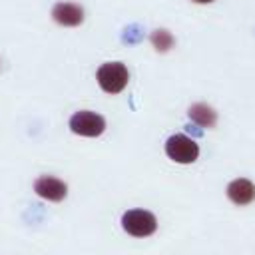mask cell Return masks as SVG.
Returning a JSON list of instances; mask_svg holds the SVG:
<instances>
[{
    "instance_id": "cell-1",
    "label": "cell",
    "mask_w": 255,
    "mask_h": 255,
    "mask_svg": "<svg viewBox=\"0 0 255 255\" xmlns=\"http://www.w3.org/2000/svg\"><path fill=\"white\" fill-rule=\"evenodd\" d=\"M96 80L106 94H120L129 80V72L122 62H106L98 68Z\"/></svg>"
},
{
    "instance_id": "cell-2",
    "label": "cell",
    "mask_w": 255,
    "mask_h": 255,
    "mask_svg": "<svg viewBox=\"0 0 255 255\" xmlns=\"http://www.w3.org/2000/svg\"><path fill=\"white\" fill-rule=\"evenodd\" d=\"M122 227L126 233H129L133 237H147L155 231L157 219L153 213H149L145 209H129L122 217Z\"/></svg>"
},
{
    "instance_id": "cell-3",
    "label": "cell",
    "mask_w": 255,
    "mask_h": 255,
    "mask_svg": "<svg viewBox=\"0 0 255 255\" xmlns=\"http://www.w3.org/2000/svg\"><path fill=\"white\" fill-rule=\"evenodd\" d=\"M165 153L175 163H193L199 155V145L191 137H187L183 133H175V135L167 137Z\"/></svg>"
},
{
    "instance_id": "cell-4",
    "label": "cell",
    "mask_w": 255,
    "mask_h": 255,
    "mask_svg": "<svg viewBox=\"0 0 255 255\" xmlns=\"http://www.w3.org/2000/svg\"><path fill=\"white\" fill-rule=\"evenodd\" d=\"M70 129L84 137H98L106 129V120L96 112L82 110L70 118Z\"/></svg>"
},
{
    "instance_id": "cell-5",
    "label": "cell",
    "mask_w": 255,
    "mask_h": 255,
    "mask_svg": "<svg viewBox=\"0 0 255 255\" xmlns=\"http://www.w3.org/2000/svg\"><path fill=\"white\" fill-rule=\"evenodd\" d=\"M34 191L46 201H62L68 195V185L54 175H40L34 181Z\"/></svg>"
},
{
    "instance_id": "cell-6",
    "label": "cell",
    "mask_w": 255,
    "mask_h": 255,
    "mask_svg": "<svg viewBox=\"0 0 255 255\" xmlns=\"http://www.w3.org/2000/svg\"><path fill=\"white\" fill-rule=\"evenodd\" d=\"M52 18L60 26L76 28L84 22V8L76 2H58L52 8Z\"/></svg>"
},
{
    "instance_id": "cell-7",
    "label": "cell",
    "mask_w": 255,
    "mask_h": 255,
    "mask_svg": "<svg viewBox=\"0 0 255 255\" xmlns=\"http://www.w3.org/2000/svg\"><path fill=\"white\" fill-rule=\"evenodd\" d=\"M227 197L237 205H247L255 199V185L245 177L233 179L227 185Z\"/></svg>"
},
{
    "instance_id": "cell-8",
    "label": "cell",
    "mask_w": 255,
    "mask_h": 255,
    "mask_svg": "<svg viewBox=\"0 0 255 255\" xmlns=\"http://www.w3.org/2000/svg\"><path fill=\"white\" fill-rule=\"evenodd\" d=\"M189 118H191L197 126H201V128H213L215 122H217L215 110H213L211 106H207V104H193V106L189 108Z\"/></svg>"
},
{
    "instance_id": "cell-9",
    "label": "cell",
    "mask_w": 255,
    "mask_h": 255,
    "mask_svg": "<svg viewBox=\"0 0 255 255\" xmlns=\"http://www.w3.org/2000/svg\"><path fill=\"white\" fill-rule=\"evenodd\" d=\"M149 42H151V46L155 48V52H159V54L169 52V50L173 48V44H175L171 32H167V30H163V28L153 30V32L149 34Z\"/></svg>"
},
{
    "instance_id": "cell-10",
    "label": "cell",
    "mask_w": 255,
    "mask_h": 255,
    "mask_svg": "<svg viewBox=\"0 0 255 255\" xmlns=\"http://www.w3.org/2000/svg\"><path fill=\"white\" fill-rule=\"evenodd\" d=\"M191 2H195V4H209V2H213V0H191Z\"/></svg>"
}]
</instances>
